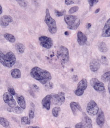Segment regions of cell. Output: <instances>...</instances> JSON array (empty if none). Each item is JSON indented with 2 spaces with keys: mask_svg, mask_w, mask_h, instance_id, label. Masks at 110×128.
<instances>
[{
  "mask_svg": "<svg viewBox=\"0 0 110 128\" xmlns=\"http://www.w3.org/2000/svg\"><path fill=\"white\" fill-rule=\"evenodd\" d=\"M21 123L22 125H29L31 123L30 119L28 116H23L21 118Z\"/></svg>",
  "mask_w": 110,
  "mask_h": 128,
  "instance_id": "28",
  "label": "cell"
},
{
  "mask_svg": "<svg viewBox=\"0 0 110 128\" xmlns=\"http://www.w3.org/2000/svg\"><path fill=\"white\" fill-rule=\"evenodd\" d=\"M79 9V8L78 6H74L72 7L69 10V14H72L73 13H75L77 11H78V10Z\"/></svg>",
  "mask_w": 110,
  "mask_h": 128,
  "instance_id": "33",
  "label": "cell"
},
{
  "mask_svg": "<svg viewBox=\"0 0 110 128\" xmlns=\"http://www.w3.org/2000/svg\"><path fill=\"white\" fill-rule=\"evenodd\" d=\"M3 99L4 102L9 106L10 107L13 108L16 106V101L14 98L13 95L8 92L3 94Z\"/></svg>",
  "mask_w": 110,
  "mask_h": 128,
  "instance_id": "12",
  "label": "cell"
},
{
  "mask_svg": "<svg viewBox=\"0 0 110 128\" xmlns=\"http://www.w3.org/2000/svg\"><path fill=\"white\" fill-rule=\"evenodd\" d=\"M32 90H33L34 91V90H39V87L37 86H36L35 84H33L32 86Z\"/></svg>",
  "mask_w": 110,
  "mask_h": 128,
  "instance_id": "39",
  "label": "cell"
},
{
  "mask_svg": "<svg viewBox=\"0 0 110 128\" xmlns=\"http://www.w3.org/2000/svg\"><path fill=\"white\" fill-rule=\"evenodd\" d=\"M16 55L12 52H9L6 54H4L0 51V63L3 66L8 68L13 67L16 64Z\"/></svg>",
  "mask_w": 110,
  "mask_h": 128,
  "instance_id": "2",
  "label": "cell"
},
{
  "mask_svg": "<svg viewBox=\"0 0 110 128\" xmlns=\"http://www.w3.org/2000/svg\"><path fill=\"white\" fill-rule=\"evenodd\" d=\"M0 35H1V34H0Z\"/></svg>",
  "mask_w": 110,
  "mask_h": 128,
  "instance_id": "48",
  "label": "cell"
},
{
  "mask_svg": "<svg viewBox=\"0 0 110 128\" xmlns=\"http://www.w3.org/2000/svg\"><path fill=\"white\" fill-rule=\"evenodd\" d=\"M65 128H69V127H65Z\"/></svg>",
  "mask_w": 110,
  "mask_h": 128,
  "instance_id": "47",
  "label": "cell"
},
{
  "mask_svg": "<svg viewBox=\"0 0 110 128\" xmlns=\"http://www.w3.org/2000/svg\"><path fill=\"white\" fill-rule=\"evenodd\" d=\"M54 87V84L52 82L49 81L45 84V89L46 90H49L52 89Z\"/></svg>",
  "mask_w": 110,
  "mask_h": 128,
  "instance_id": "34",
  "label": "cell"
},
{
  "mask_svg": "<svg viewBox=\"0 0 110 128\" xmlns=\"http://www.w3.org/2000/svg\"><path fill=\"white\" fill-rule=\"evenodd\" d=\"M100 10V8H98L97 10H95V14H97V13L99 12Z\"/></svg>",
  "mask_w": 110,
  "mask_h": 128,
  "instance_id": "45",
  "label": "cell"
},
{
  "mask_svg": "<svg viewBox=\"0 0 110 128\" xmlns=\"http://www.w3.org/2000/svg\"><path fill=\"white\" fill-rule=\"evenodd\" d=\"M8 92L10 93L11 95H12L13 96H14L16 95V92L14 89L12 88V87H8Z\"/></svg>",
  "mask_w": 110,
  "mask_h": 128,
  "instance_id": "36",
  "label": "cell"
},
{
  "mask_svg": "<svg viewBox=\"0 0 110 128\" xmlns=\"http://www.w3.org/2000/svg\"><path fill=\"white\" fill-rule=\"evenodd\" d=\"M15 48L16 51L19 54H23L25 50V46L21 43H17L15 45Z\"/></svg>",
  "mask_w": 110,
  "mask_h": 128,
  "instance_id": "22",
  "label": "cell"
},
{
  "mask_svg": "<svg viewBox=\"0 0 110 128\" xmlns=\"http://www.w3.org/2000/svg\"><path fill=\"white\" fill-rule=\"evenodd\" d=\"M88 2L89 3L90 8H91L92 6H94V4L98 2V0H88Z\"/></svg>",
  "mask_w": 110,
  "mask_h": 128,
  "instance_id": "37",
  "label": "cell"
},
{
  "mask_svg": "<svg viewBox=\"0 0 110 128\" xmlns=\"http://www.w3.org/2000/svg\"><path fill=\"white\" fill-rule=\"evenodd\" d=\"M13 18L9 15H4L0 18V25L3 28L8 26L10 23L13 22Z\"/></svg>",
  "mask_w": 110,
  "mask_h": 128,
  "instance_id": "13",
  "label": "cell"
},
{
  "mask_svg": "<svg viewBox=\"0 0 110 128\" xmlns=\"http://www.w3.org/2000/svg\"><path fill=\"white\" fill-rule=\"evenodd\" d=\"M40 45L46 49H50L53 45L52 38L46 36H42L39 38Z\"/></svg>",
  "mask_w": 110,
  "mask_h": 128,
  "instance_id": "10",
  "label": "cell"
},
{
  "mask_svg": "<svg viewBox=\"0 0 110 128\" xmlns=\"http://www.w3.org/2000/svg\"><path fill=\"white\" fill-rule=\"evenodd\" d=\"M97 114V116L96 118V122L98 126L101 127L104 125V121H105V118H104V112L102 110H100V111H98Z\"/></svg>",
  "mask_w": 110,
  "mask_h": 128,
  "instance_id": "15",
  "label": "cell"
},
{
  "mask_svg": "<svg viewBox=\"0 0 110 128\" xmlns=\"http://www.w3.org/2000/svg\"><path fill=\"white\" fill-rule=\"evenodd\" d=\"M75 128H92V120L84 112H83L81 122L77 123L75 126Z\"/></svg>",
  "mask_w": 110,
  "mask_h": 128,
  "instance_id": "6",
  "label": "cell"
},
{
  "mask_svg": "<svg viewBox=\"0 0 110 128\" xmlns=\"http://www.w3.org/2000/svg\"><path fill=\"white\" fill-rule=\"evenodd\" d=\"M65 34L66 35V36H68L69 35V32L68 31H66V32H65Z\"/></svg>",
  "mask_w": 110,
  "mask_h": 128,
  "instance_id": "46",
  "label": "cell"
},
{
  "mask_svg": "<svg viewBox=\"0 0 110 128\" xmlns=\"http://www.w3.org/2000/svg\"><path fill=\"white\" fill-rule=\"evenodd\" d=\"M91 26H92V25H91V23H88L86 25V28H88V29H90L91 28Z\"/></svg>",
  "mask_w": 110,
  "mask_h": 128,
  "instance_id": "41",
  "label": "cell"
},
{
  "mask_svg": "<svg viewBox=\"0 0 110 128\" xmlns=\"http://www.w3.org/2000/svg\"><path fill=\"white\" fill-rule=\"evenodd\" d=\"M102 36L103 37H110V18L107 20L105 23L102 30Z\"/></svg>",
  "mask_w": 110,
  "mask_h": 128,
  "instance_id": "16",
  "label": "cell"
},
{
  "mask_svg": "<svg viewBox=\"0 0 110 128\" xmlns=\"http://www.w3.org/2000/svg\"><path fill=\"white\" fill-rule=\"evenodd\" d=\"M28 116H29V118L30 119H33L34 118V110L30 109L29 110V112H28Z\"/></svg>",
  "mask_w": 110,
  "mask_h": 128,
  "instance_id": "35",
  "label": "cell"
},
{
  "mask_svg": "<svg viewBox=\"0 0 110 128\" xmlns=\"http://www.w3.org/2000/svg\"><path fill=\"white\" fill-rule=\"evenodd\" d=\"M2 8L1 6V5L0 4V14H1L2 13Z\"/></svg>",
  "mask_w": 110,
  "mask_h": 128,
  "instance_id": "42",
  "label": "cell"
},
{
  "mask_svg": "<svg viewBox=\"0 0 110 128\" xmlns=\"http://www.w3.org/2000/svg\"><path fill=\"white\" fill-rule=\"evenodd\" d=\"M51 103L56 106H60L65 102V93L60 92L58 94L52 93L50 94Z\"/></svg>",
  "mask_w": 110,
  "mask_h": 128,
  "instance_id": "7",
  "label": "cell"
},
{
  "mask_svg": "<svg viewBox=\"0 0 110 128\" xmlns=\"http://www.w3.org/2000/svg\"><path fill=\"white\" fill-rule=\"evenodd\" d=\"M30 75L42 84H46L52 79V76L48 71L37 66L33 67L31 69Z\"/></svg>",
  "mask_w": 110,
  "mask_h": 128,
  "instance_id": "1",
  "label": "cell"
},
{
  "mask_svg": "<svg viewBox=\"0 0 110 128\" xmlns=\"http://www.w3.org/2000/svg\"><path fill=\"white\" fill-rule=\"evenodd\" d=\"M100 67V62L98 60H94L90 64V68L93 72H97Z\"/></svg>",
  "mask_w": 110,
  "mask_h": 128,
  "instance_id": "18",
  "label": "cell"
},
{
  "mask_svg": "<svg viewBox=\"0 0 110 128\" xmlns=\"http://www.w3.org/2000/svg\"><path fill=\"white\" fill-rule=\"evenodd\" d=\"M90 84L94 90L97 92H103L105 90L104 83L97 78H92L90 80Z\"/></svg>",
  "mask_w": 110,
  "mask_h": 128,
  "instance_id": "11",
  "label": "cell"
},
{
  "mask_svg": "<svg viewBox=\"0 0 110 128\" xmlns=\"http://www.w3.org/2000/svg\"><path fill=\"white\" fill-rule=\"evenodd\" d=\"M77 38L78 43L80 46L84 45L88 40V38L86 36V35L80 31L78 32Z\"/></svg>",
  "mask_w": 110,
  "mask_h": 128,
  "instance_id": "17",
  "label": "cell"
},
{
  "mask_svg": "<svg viewBox=\"0 0 110 128\" xmlns=\"http://www.w3.org/2000/svg\"><path fill=\"white\" fill-rule=\"evenodd\" d=\"M70 106L72 112L74 115H76L77 114L78 111L82 112L81 106L78 102H72L70 104Z\"/></svg>",
  "mask_w": 110,
  "mask_h": 128,
  "instance_id": "19",
  "label": "cell"
},
{
  "mask_svg": "<svg viewBox=\"0 0 110 128\" xmlns=\"http://www.w3.org/2000/svg\"><path fill=\"white\" fill-rule=\"evenodd\" d=\"M61 110V109L60 107L57 106L54 107L52 110V115L55 118H57L58 116L60 114V112Z\"/></svg>",
  "mask_w": 110,
  "mask_h": 128,
  "instance_id": "27",
  "label": "cell"
},
{
  "mask_svg": "<svg viewBox=\"0 0 110 128\" xmlns=\"http://www.w3.org/2000/svg\"><path fill=\"white\" fill-rule=\"evenodd\" d=\"M75 2V0H66L65 1V3L68 5H71V4L74 3Z\"/></svg>",
  "mask_w": 110,
  "mask_h": 128,
  "instance_id": "38",
  "label": "cell"
},
{
  "mask_svg": "<svg viewBox=\"0 0 110 128\" xmlns=\"http://www.w3.org/2000/svg\"><path fill=\"white\" fill-rule=\"evenodd\" d=\"M16 99L20 107L23 110L26 109V101L24 96L21 95H18L16 96Z\"/></svg>",
  "mask_w": 110,
  "mask_h": 128,
  "instance_id": "20",
  "label": "cell"
},
{
  "mask_svg": "<svg viewBox=\"0 0 110 128\" xmlns=\"http://www.w3.org/2000/svg\"><path fill=\"white\" fill-rule=\"evenodd\" d=\"M46 24L48 27L49 32L52 34H54L57 31V26L55 20L52 18L48 8L46 10V16L44 20Z\"/></svg>",
  "mask_w": 110,
  "mask_h": 128,
  "instance_id": "4",
  "label": "cell"
},
{
  "mask_svg": "<svg viewBox=\"0 0 110 128\" xmlns=\"http://www.w3.org/2000/svg\"><path fill=\"white\" fill-rule=\"evenodd\" d=\"M57 57L62 63L68 62L70 58L68 49L63 46H60L57 51Z\"/></svg>",
  "mask_w": 110,
  "mask_h": 128,
  "instance_id": "5",
  "label": "cell"
},
{
  "mask_svg": "<svg viewBox=\"0 0 110 128\" xmlns=\"http://www.w3.org/2000/svg\"><path fill=\"white\" fill-rule=\"evenodd\" d=\"M54 12H55V15L57 17H60V16H63L66 12V11L65 10H63L62 11H59L57 10H55Z\"/></svg>",
  "mask_w": 110,
  "mask_h": 128,
  "instance_id": "31",
  "label": "cell"
},
{
  "mask_svg": "<svg viewBox=\"0 0 110 128\" xmlns=\"http://www.w3.org/2000/svg\"><path fill=\"white\" fill-rule=\"evenodd\" d=\"M98 49L99 50L102 52H106L108 50L107 45L104 42H101L99 44Z\"/></svg>",
  "mask_w": 110,
  "mask_h": 128,
  "instance_id": "25",
  "label": "cell"
},
{
  "mask_svg": "<svg viewBox=\"0 0 110 128\" xmlns=\"http://www.w3.org/2000/svg\"><path fill=\"white\" fill-rule=\"evenodd\" d=\"M27 128H40L38 126H29Z\"/></svg>",
  "mask_w": 110,
  "mask_h": 128,
  "instance_id": "43",
  "label": "cell"
},
{
  "mask_svg": "<svg viewBox=\"0 0 110 128\" xmlns=\"http://www.w3.org/2000/svg\"><path fill=\"white\" fill-rule=\"evenodd\" d=\"M11 75L14 78H20L21 77V72L19 69L15 68L11 70Z\"/></svg>",
  "mask_w": 110,
  "mask_h": 128,
  "instance_id": "23",
  "label": "cell"
},
{
  "mask_svg": "<svg viewBox=\"0 0 110 128\" xmlns=\"http://www.w3.org/2000/svg\"><path fill=\"white\" fill-rule=\"evenodd\" d=\"M4 37L8 41L11 42V43H14L16 42V37L12 34L6 33L4 35Z\"/></svg>",
  "mask_w": 110,
  "mask_h": 128,
  "instance_id": "24",
  "label": "cell"
},
{
  "mask_svg": "<svg viewBox=\"0 0 110 128\" xmlns=\"http://www.w3.org/2000/svg\"></svg>",
  "mask_w": 110,
  "mask_h": 128,
  "instance_id": "49",
  "label": "cell"
},
{
  "mask_svg": "<svg viewBox=\"0 0 110 128\" xmlns=\"http://www.w3.org/2000/svg\"><path fill=\"white\" fill-rule=\"evenodd\" d=\"M101 63L105 65H108V60L107 58L105 56H101L100 58Z\"/></svg>",
  "mask_w": 110,
  "mask_h": 128,
  "instance_id": "30",
  "label": "cell"
},
{
  "mask_svg": "<svg viewBox=\"0 0 110 128\" xmlns=\"http://www.w3.org/2000/svg\"><path fill=\"white\" fill-rule=\"evenodd\" d=\"M108 90H109V92L110 93V80L109 81V84H108Z\"/></svg>",
  "mask_w": 110,
  "mask_h": 128,
  "instance_id": "44",
  "label": "cell"
},
{
  "mask_svg": "<svg viewBox=\"0 0 110 128\" xmlns=\"http://www.w3.org/2000/svg\"><path fill=\"white\" fill-rule=\"evenodd\" d=\"M88 87V82L86 78H83L78 84L76 90H75L74 93L76 95L78 96H82L84 90Z\"/></svg>",
  "mask_w": 110,
  "mask_h": 128,
  "instance_id": "9",
  "label": "cell"
},
{
  "mask_svg": "<svg viewBox=\"0 0 110 128\" xmlns=\"http://www.w3.org/2000/svg\"><path fill=\"white\" fill-rule=\"evenodd\" d=\"M64 20L65 22L68 25V28L71 30H76L80 24V19L75 16H65Z\"/></svg>",
  "mask_w": 110,
  "mask_h": 128,
  "instance_id": "3",
  "label": "cell"
},
{
  "mask_svg": "<svg viewBox=\"0 0 110 128\" xmlns=\"http://www.w3.org/2000/svg\"><path fill=\"white\" fill-rule=\"evenodd\" d=\"M16 2L19 4L20 6L22 7H26L27 6V2L26 0H16Z\"/></svg>",
  "mask_w": 110,
  "mask_h": 128,
  "instance_id": "32",
  "label": "cell"
},
{
  "mask_svg": "<svg viewBox=\"0 0 110 128\" xmlns=\"http://www.w3.org/2000/svg\"><path fill=\"white\" fill-rule=\"evenodd\" d=\"M29 93L30 94V95L31 96H32L34 98L35 97L36 95H35V93H34V91L33 90L31 89V90H30V91H29Z\"/></svg>",
  "mask_w": 110,
  "mask_h": 128,
  "instance_id": "40",
  "label": "cell"
},
{
  "mask_svg": "<svg viewBox=\"0 0 110 128\" xmlns=\"http://www.w3.org/2000/svg\"><path fill=\"white\" fill-rule=\"evenodd\" d=\"M0 124L4 128H8L10 126V122L6 118L0 116Z\"/></svg>",
  "mask_w": 110,
  "mask_h": 128,
  "instance_id": "26",
  "label": "cell"
},
{
  "mask_svg": "<svg viewBox=\"0 0 110 128\" xmlns=\"http://www.w3.org/2000/svg\"><path fill=\"white\" fill-rule=\"evenodd\" d=\"M101 80L104 82H107L110 80V72H108L104 74L101 76Z\"/></svg>",
  "mask_w": 110,
  "mask_h": 128,
  "instance_id": "29",
  "label": "cell"
},
{
  "mask_svg": "<svg viewBox=\"0 0 110 128\" xmlns=\"http://www.w3.org/2000/svg\"><path fill=\"white\" fill-rule=\"evenodd\" d=\"M51 104V97L50 95H48L42 99V104L44 108L46 110H49L50 109Z\"/></svg>",
  "mask_w": 110,
  "mask_h": 128,
  "instance_id": "14",
  "label": "cell"
},
{
  "mask_svg": "<svg viewBox=\"0 0 110 128\" xmlns=\"http://www.w3.org/2000/svg\"><path fill=\"white\" fill-rule=\"evenodd\" d=\"M99 111V108L97 103L93 100H91L88 103L86 107V112L88 114L91 116L97 115Z\"/></svg>",
  "mask_w": 110,
  "mask_h": 128,
  "instance_id": "8",
  "label": "cell"
},
{
  "mask_svg": "<svg viewBox=\"0 0 110 128\" xmlns=\"http://www.w3.org/2000/svg\"><path fill=\"white\" fill-rule=\"evenodd\" d=\"M7 110L10 112H12L16 113L17 114H22L23 112V110L20 107L18 106H16L13 108L11 107H8L7 108Z\"/></svg>",
  "mask_w": 110,
  "mask_h": 128,
  "instance_id": "21",
  "label": "cell"
}]
</instances>
